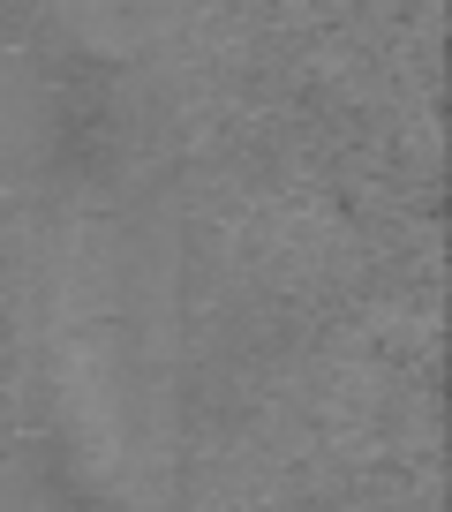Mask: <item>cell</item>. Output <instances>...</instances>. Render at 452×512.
Returning <instances> with one entry per match:
<instances>
[{
    "instance_id": "obj_2",
    "label": "cell",
    "mask_w": 452,
    "mask_h": 512,
    "mask_svg": "<svg viewBox=\"0 0 452 512\" xmlns=\"http://www.w3.org/2000/svg\"><path fill=\"white\" fill-rule=\"evenodd\" d=\"M174 0H61V23L91 53H144L166 31Z\"/></svg>"
},
{
    "instance_id": "obj_3",
    "label": "cell",
    "mask_w": 452,
    "mask_h": 512,
    "mask_svg": "<svg viewBox=\"0 0 452 512\" xmlns=\"http://www.w3.org/2000/svg\"><path fill=\"white\" fill-rule=\"evenodd\" d=\"M0 512H68L31 452H0Z\"/></svg>"
},
{
    "instance_id": "obj_1",
    "label": "cell",
    "mask_w": 452,
    "mask_h": 512,
    "mask_svg": "<svg viewBox=\"0 0 452 512\" xmlns=\"http://www.w3.org/2000/svg\"><path fill=\"white\" fill-rule=\"evenodd\" d=\"M46 339L83 475L121 505H151L174 475L181 287L174 234L144 196L76 204L53 256Z\"/></svg>"
}]
</instances>
